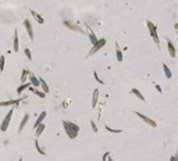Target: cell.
Wrapping results in <instances>:
<instances>
[{
	"label": "cell",
	"instance_id": "31",
	"mask_svg": "<svg viewBox=\"0 0 178 161\" xmlns=\"http://www.w3.org/2000/svg\"><path fill=\"white\" fill-rule=\"evenodd\" d=\"M109 157H110V153H105L102 160H103V161H109Z\"/></svg>",
	"mask_w": 178,
	"mask_h": 161
},
{
	"label": "cell",
	"instance_id": "20",
	"mask_svg": "<svg viewBox=\"0 0 178 161\" xmlns=\"http://www.w3.org/2000/svg\"><path fill=\"white\" fill-rule=\"evenodd\" d=\"M115 56H117V61H123V52L120 50V47H118V43L115 42Z\"/></svg>",
	"mask_w": 178,
	"mask_h": 161
},
{
	"label": "cell",
	"instance_id": "11",
	"mask_svg": "<svg viewBox=\"0 0 178 161\" xmlns=\"http://www.w3.org/2000/svg\"><path fill=\"white\" fill-rule=\"evenodd\" d=\"M13 50H14V52H18V50H20V36H18V32H17V31L14 32V40H13Z\"/></svg>",
	"mask_w": 178,
	"mask_h": 161
},
{
	"label": "cell",
	"instance_id": "4",
	"mask_svg": "<svg viewBox=\"0 0 178 161\" xmlns=\"http://www.w3.org/2000/svg\"><path fill=\"white\" fill-rule=\"evenodd\" d=\"M105 44H106V39H105V38L99 39V40H97V42L93 44V47H92V49L89 50V53H88V57H91V56H93L95 53H97V52H99V50H100V49H102V47L105 46Z\"/></svg>",
	"mask_w": 178,
	"mask_h": 161
},
{
	"label": "cell",
	"instance_id": "28",
	"mask_svg": "<svg viewBox=\"0 0 178 161\" xmlns=\"http://www.w3.org/2000/svg\"><path fill=\"white\" fill-rule=\"evenodd\" d=\"M24 53H25V56L28 57V60H29V61H32V53H31V50H29L28 47H27V49L24 50Z\"/></svg>",
	"mask_w": 178,
	"mask_h": 161
},
{
	"label": "cell",
	"instance_id": "37",
	"mask_svg": "<svg viewBox=\"0 0 178 161\" xmlns=\"http://www.w3.org/2000/svg\"><path fill=\"white\" fill-rule=\"evenodd\" d=\"M177 153H178V151H177Z\"/></svg>",
	"mask_w": 178,
	"mask_h": 161
},
{
	"label": "cell",
	"instance_id": "32",
	"mask_svg": "<svg viewBox=\"0 0 178 161\" xmlns=\"http://www.w3.org/2000/svg\"><path fill=\"white\" fill-rule=\"evenodd\" d=\"M170 161H178V153H175L174 156H171V158H170Z\"/></svg>",
	"mask_w": 178,
	"mask_h": 161
},
{
	"label": "cell",
	"instance_id": "21",
	"mask_svg": "<svg viewBox=\"0 0 178 161\" xmlns=\"http://www.w3.org/2000/svg\"><path fill=\"white\" fill-rule=\"evenodd\" d=\"M161 67H163V70H164V75H166V78H168V79H170V78L173 76V72H171V70L168 68V65L166 64V63H163V65H161Z\"/></svg>",
	"mask_w": 178,
	"mask_h": 161
},
{
	"label": "cell",
	"instance_id": "10",
	"mask_svg": "<svg viewBox=\"0 0 178 161\" xmlns=\"http://www.w3.org/2000/svg\"><path fill=\"white\" fill-rule=\"evenodd\" d=\"M29 83H31L33 87H39V86H41V81H39V78L35 75V74L29 72Z\"/></svg>",
	"mask_w": 178,
	"mask_h": 161
},
{
	"label": "cell",
	"instance_id": "1",
	"mask_svg": "<svg viewBox=\"0 0 178 161\" xmlns=\"http://www.w3.org/2000/svg\"><path fill=\"white\" fill-rule=\"evenodd\" d=\"M63 128H64L65 135H67L70 139H75V138L78 136V133H79V127H78L77 124L71 122V121H67V119L63 121Z\"/></svg>",
	"mask_w": 178,
	"mask_h": 161
},
{
	"label": "cell",
	"instance_id": "29",
	"mask_svg": "<svg viewBox=\"0 0 178 161\" xmlns=\"http://www.w3.org/2000/svg\"><path fill=\"white\" fill-rule=\"evenodd\" d=\"M93 76H95V81H97V82H99V83H102V85H103V83H105V82H103V81H102V79H100V76H99V74H97V72H96V71H95V72H93Z\"/></svg>",
	"mask_w": 178,
	"mask_h": 161
},
{
	"label": "cell",
	"instance_id": "18",
	"mask_svg": "<svg viewBox=\"0 0 178 161\" xmlns=\"http://www.w3.org/2000/svg\"><path fill=\"white\" fill-rule=\"evenodd\" d=\"M31 83H29V82H28V83H22L21 86H18V87H17V93H18V95H21L22 92H25V90H28V89H29V87H31Z\"/></svg>",
	"mask_w": 178,
	"mask_h": 161
},
{
	"label": "cell",
	"instance_id": "35",
	"mask_svg": "<svg viewBox=\"0 0 178 161\" xmlns=\"http://www.w3.org/2000/svg\"><path fill=\"white\" fill-rule=\"evenodd\" d=\"M109 161H114V160H113V158H110V157H109Z\"/></svg>",
	"mask_w": 178,
	"mask_h": 161
},
{
	"label": "cell",
	"instance_id": "33",
	"mask_svg": "<svg viewBox=\"0 0 178 161\" xmlns=\"http://www.w3.org/2000/svg\"><path fill=\"white\" fill-rule=\"evenodd\" d=\"M155 87H156V90L159 92V93H161V92H163V90H161V86H160V85H155Z\"/></svg>",
	"mask_w": 178,
	"mask_h": 161
},
{
	"label": "cell",
	"instance_id": "14",
	"mask_svg": "<svg viewBox=\"0 0 178 161\" xmlns=\"http://www.w3.org/2000/svg\"><path fill=\"white\" fill-rule=\"evenodd\" d=\"M29 13H31L32 17L36 20V22H38V24H41V25H43V24H45V20H43V17L41 15V14H38V13H36L35 10H31Z\"/></svg>",
	"mask_w": 178,
	"mask_h": 161
},
{
	"label": "cell",
	"instance_id": "9",
	"mask_svg": "<svg viewBox=\"0 0 178 161\" xmlns=\"http://www.w3.org/2000/svg\"><path fill=\"white\" fill-rule=\"evenodd\" d=\"M28 121H29V114H24V117H22L21 122H20V125H18V129H17V132L18 133H21L24 128L27 127V124H28Z\"/></svg>",
	"mask_w": 178,
	"mask_h": 161
},
{
	"label": "cell",
	"instance_id": "2",
	"mask_svg": "<svg viewBox=\"0 0 178 161\" xmlns=\"http://www.w3.org/2000/svg\"><path fill=\"white\" fill-rule=\"evenodd\" d=\"M146 27L147 29H149V32H150V36H152V39H153V42L156 43V46L160 49V38H159V35H157V25H155L152 21H146Z\"/></svg>",
	"mask_w": 178,
	"mask_h": 161
},
{
	"label": "cell",
	"instance_id": "3",
	"mask_svg": "<svg viewBox=\"0 0 178 161\" xmlns=\"http://www.w3.org/2000/svg\"><path fill=\"white\" fill-rule=\"evenodd\" d=\"M13 114H14V108L11 107L10 111L6 114V118L3 119V122H1V127H0V129H1V132H6L7 129H9V125H10V121H11V117H13Z\"/></svg>",
	"mask_w": 178,
	"mask_h": 161
},
{
	"label": "cell",
	"instance_id": "17",
	"mask_svg": "<svg viewBox=\"0 0 178 161\" xmlns=\"http://www.w3.org/2000/svg\"><path fill=\"white\" fill-rule=\"evenodd\" d=\"M88 35H89V39H91V43H92V46H93V44H95L96 42H97L99 39L96 38V35H95V32L92 31V29H91V28H89V27H88Z\"/></svg>",
	"mask_w": 178,
	"mask_h": 161
},
{
	"label": "cell",
	"instance_id": "34",
	"mask_svg": "<svg viewBox=\"0 0 178 161\" xmlns=\"http://www.w3.org/2000/svg\"><path fill=\"white\" fill-rule=\"evenodd\" d=\"M174 28H175V29L178 31V24H175V25H174Z\"/></svg>",
	"mask_w": 178,
	"mask_h": 161
},
{
	"label": "cell",
	"instance_id": "15",
	"mask_svg": "<svg viewBox=\"0 0 178 161\" xmlns=\"http://www.w3.org/2000/svg\"><path fill=\"white\" fill-rule=\"evenodd\" d=\"M28 90H31V92H33V93H35L36 96H39L41 99H45V97H46V93H45L43 90H39V87H33V86H31V87H29Z\"/></svg>",
	"mask_w": 178,
	"mask_h": 161
},
{
	"label": "cell",
	"instance_id": "23",
	"mask_svg": "<svg viewBox=\"0 0 178 161\" xmlns=\"http://www.w3.org/2000/svg\"><path fill=\"white\" fill-rule=\"evenodd\" d=\"M39 81H41V86H42V90L45 92V93H46V95H47V93H49V85L46 83V81H45L43 78H39Z\"/></svg>",
	"mask_w": 178,
	"mask_h": 161
},
{
	"label": "cell",
	"instance_id": "24",
	"mask_svg": "<svg viewBox=\"0 0 178 161\" xmlns=\"http://www.w3.org/2000/svg\"><path fill=\"white\" fill-rule=\"evenodd\" d=\"M45 128H46V125H45V124H41L38 128L35 129V136H41V135H42V132L45 131Z\"/></svg>",
	"mask_w": 178,
	"mask_h": 161
},
{
	"label": "cell",
	"instance_id": "36",
	"mask_svg": "<svg viewBox=\"0 0 178 161\" xmlns=\"http://www.w3.org/2000/svg\"><path fill=\"white\" fill-rule=\"evenodd\" d=\"M18 161H22V158H20V160H18Z\"/></svg>",
	"mask_w": 178,
	"mask_h": 161
},
{
	"label": "cell",
	"instance_id": "30",
	"mask_svg": "<svg viewBox=\"0 0 178 161\" xmlns=\"http://www.w3.org/2000/svg\"><path fill=\"white\" fill-rule=\"evenodd\" d=\"M91 125H92V129H93V132H97V127H96V124H95L93 119L91 121Z\"/></svg>",
	"mask_w": 178,
	"mask_h": 161
},
{
	"label": "cell",
	"instance_id": "13",
	"mask_svg": "<svg viewBox=\"0 0 178 161\" xmlns=\"http://www.w3.org/2000/svg\"><path fill=\"white\" fill-rule=\"evenodd\" d=\"M46 114H47L46 111H42V113L39 114V117H38V118H36V121H35V125H33V129H36L38 127H39V125H41V124H43V119L46 118Z\"/></svg>",
	"mask_w": 178,
	"mask_h": 161
},
{
	"label": "cell",
	"instance_id": "5",
	"mask_svg": "<svg viewBox=\"0 0 178 161\" xmlns=\"http://www.w3.org/2000/svg\"><path fill=\"white\" fill-rule=\"evenodd\" d=\"M64 25L68 28V29H71V31H74V32H79V33H84L85 31L79 27V25H77L75 22H73V21H70V20H65L64 21Z\"/></svg>",
	"mask_w": 178,
	"mask_h": 161
},
{
	"label": "cell",
	"instance_id": "6",
	"mask_svg": "<svg viewBox=\"0 0 178 161\" xmlns=\"http://www.w3.org/2000/svg\"><path fill=\"white\" fill-rule=\"evenodd\" d=\"M22 100H25V97H20L17 100H7V101H0V107H14L18 106Z\"/></svg>",
	"mask_w": 178,
	"mask_h": 161
},
{
	"label": "cell",
	"instance_id": "7",
	"mask_svg": "<svg viewBox=\"0 0 178 161\" xmlns=\"http://www.w3.org/2000/svg\"><path fill=\"white\" fill-rule=\"evenodd\" d=\"M135 114H136V115H138V117H139L141 119H143V121L146 122L147 125H150L152 128H156V127H157L156 121H155V119H152L150 117H147V115H145V114H142V113H138V111H135Z\"/></svg>",
	"mask_w": 178,
	"mask_h": 161
},
{
	"label": "cell",
	"instance_id": "8",
	"mask_svg": "<svg viewBox=\"0 0 178 161\" xmlns=\"http://www.w3.org/2000/svg\"><path fill=\"white\" fill-rule=\"evenodd\" d=\"M24 27H25V31H27V33H28L29 40L33 42V29H32L31 21H29V20H24Z\"/></svg>",
	"mask_w": 178,
	"mask_h": 161
},
{
	"label": "cell",
	"instance_id": "27",
	"mask_svg": "<svg viewBox=\"0 0 178 161\" xmlns=\"http://www.w3.org/2000/svg\"><path fill=\"white\" fill-rule=\"evenodd\" d=\"M4 63H6V56H0V72L4 71Z\"/></svg>",
	"mask_w": 178,
	"mask_h": 161
},
{
	"label": "cell",
	"instance_id": "19",
	"mask_svg": "<svg viewBox=\"0 0 178 161\" xmlns=\"http://www.w3.org/2000/svg\"><path fill=\"white\" fill-rule=\"evenodd\" d=\"M131 93H132V95H135V96L138 97L141 101H145V100H146V99H145V96H143V95L139 92V89H136V87H134V89L131 90Z\"/></svg>",
	"mask_w": 178,
	"mask_h": 161
},
{
	"label": "cell",
	"instance_id": "26",
	"mask_svg": "<svg viewBox=\"0 0 178 161\" xmlns=\"http://www.w3.org/2000/svg\"><path fill=\"white\" fill-rule=\"evenodd\" d=\"M27 76H29V71L25 68V70H22V75H21V82H22V83H25V81H27Z\"/></svg>",
	"mask_w": 178,
	"mask_h": 161
},
{
	"label": "cell",
	"instance_id": "16",
	"mask_svg": "<svg viewBox=\"0 0 178 161\" xmlns=\"http://www.w3.org/2000/svg\"><path fill=\"white\" fill-rule=\"evenodd\" d=\"M99 89H95L93 90V96H92V108H95L97 106V101H99Z\"/></svg>",
	"mask_w": 178,
	"mask_h": 161
},
{
	"label": "cell",
	"instance_id": "12",
	"mask_svg": "<svg viewBox=\"0 0 178 161\" xmlns=\"http://www.w3.org/2000/svg\"><path fill=\"white\" fill-rule=\"evenodd\" d=\"M167 49H168V54L171 58H175V47H174V43L171 42L170 39H167Z\"/></svg>",
	"mask_w": 178,
	"mask_h": 161
},
{
	"label": "cell",
	"instance_id": "22",
	"mask_svg": "<svg viewBox=\"0 0 178 161\" xmlns=\"http://www.w3.org/2000/svg\"><path fill=\"white\" fill-rule=\"evenodd\" d=\"M33 143H35V147H36V151H38V153H39L41 156H45V154H46V151H45V150L42 149V147L39 146V140H38V139H35V140H33Z\"/></svg>",
	"mask_w": 178,
	"mask_h": 161
},
{
	"label": "cell",
	"instance_id": "25",
	"mask_svg": "<svg viewBox=\"0 0 178 161\" xmlns=\"http://www.w3.org/2000/svg\"><path fill=\"white\" fill-rule=\"evenodd\" d=\"M105 128L107 132H110V133H121L123 131L121 129H114V128H111V127H109V125H105Z\"/></svg>",
	"mask_w": 178,
	"mask_h": 161
}]
</instances>
